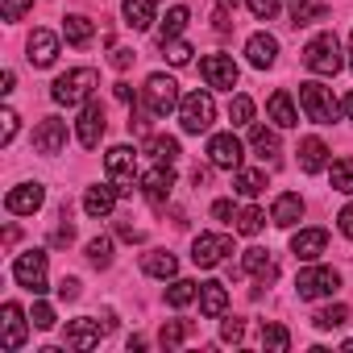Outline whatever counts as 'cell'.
<instances>
[{"instance_id": "6da1fadb", "label": "cell", "mask_w": 353, "mask_h": 353, "mask_svg": "<svg viewBox=\"0 0 353 353\" xmlns=\"http://www.w3.org/2000/svg\"><path fill=\"white\" fill-rule=\"evenodd\" d=\"M96 83H100V75L92 67H75V71H67V75H59L50 83V100L54 104H67V108H83L92 100Z\"/></svg>"}, {"instance_id": "7a4b0ae2", "label": "cell", "mask_w": 353, "mask_h": 353, "mask_svg": "<svg viewBox=\"0 0 353 353\" xmlns=\"http://www.w3.org/2000/svg\"><path fill=\"white\" fill-rule=\"evenodd\" d=\"M104 170H108V183L117 188L121 200H129L133 192H141V179H137V154L129 145H112L104 154Z\"/></svg>"}, {"instance_id": "3957f363", "label": "cell", "mask_w": 353, "mask_h": 353, "mask_svg": "<svg viewBox=\"0 0 353 353\" xmlns=\"http://www.w3.org/2000/svg\"><path fill=\"white\" fill-rule=\"evenodd\" d=\"M341 54H345V50H341V38H336L332 30H324V34H316V38L303 46V67H307L312 75H336V71L345 67Z\"/></svg>"}, {"instance_id": "277c9868", "label": "cell", "mask_w": 353, "mask_h": 353, "mask_svg": "<svg viewBox=\"0 0 353 353\" xmlns=\"http://www.w3.org/2000/svg\"><path fill=\"white\" fill-rule=\"evenodd\" d=\"M212 121H216V100H212V92H188V96L179 100V125H183V133L200 137V133L212 129Z\"/></svg>"}, {"instance_id": "5b68a950", "label": "cell", "mask_w": 353, "mask_h": 353, "mask_svg": "<svg viewBox=\"0 0 353 353\" xmlns=\"http://www.w3.org/2000/svg\"><path fill=\"white\" fill-rule=\"evenodd\" d=\"M179 83H174L170 75H150L145 79V88H141V104H145V112L150 117H170V112H179Z\"/></svg>"}, {"instance_id": "8992f818", "label": "cell", "mask_w": 353, "mask_h": 353, "mask_svg": "<svg viewBox=\"0 0 353 353\" xmlns=\"http://www.w3.org/2000/svg\"><path fill=\"white\" fill-rule=\"evenodd\" d=\"M299 108H303V117L307 121H316V125H332L345 108L332 100V92L324 88V83H299Z\"/></svg>"}, {"instance_id": "52a82bcc", "label": "cell", "mask_w": 353, "mask_h": 353, "mask_svg": "<svg viewBox=\"0 0 353 353\" xmlns=\"http://www.w3.org/2000/svg\"><path fill=\"white\" fill-rule=\"evenodd\" d=\"M341 287V274L332 266H303L295 279V295L299 299H328Z\"/></svg>"}, {"instance_id": "ba28073f", "label": "cell", "mask_w": 353, "mask_h": 353, "mask_svg": "<svg viewBox=\"0 0 353 353\" xmlns=\"http://www.w3.org/2000/svg\"><path fill=\"white\" fill-rule=\"evenodd\" d=\"M13 279H17V287L42 295V291H46V250H26V254H17Z\"/></svg>"}, {"instance_id": "9c48e42d", "label": "cell", "mask_w": 353, "mask_h": 353, "mask_svg": "<svg viewBox=\"0 0 353 353\" xmlns=\"http://www.w3.org/2000/svg\"><path fill=\"white\" fill-rule=\"evenodd\" d=\"M170 188H174V166H170V162H154V166L141 174V196H145L154 208H162V204L170 200Z\"/></svg>"}, {"instance_id": "30bf717a", "label": "cell", "mask_w": 353, "mask_h": 353, "mask_svg": "<svg viewBox=\"0 0 353 353\" xmlns=\"http://www.w3.org/2000/svg\"><path fill=\"white\" fill-rule=\"evenodd\" d=\"M241 158H245V145L233 137V133H212L208 137V162L221 166V170H241Z\"/></svg>"}, {"instance_id": "8fae6325", "label": "cell", "mask_w": 353, "mask_h": 353, "mask_svg": "<svg viewBox=\"0 0 353 353\" xmlns=\"http://www.w3.org/2000/svg\"><path fill=\"white\" fill-rule=\"evenodd\" d=\"M225 254H233V241L225 237V233H200L196 241H192V262L196 266H221L225 262Z\"/></svg>"}, {"instance_id": "7c38bea8", "label": "cell", "mask_w": 353, "mask_h": 353, "mask_svg": "<svg viewBox=\"0 0 353 353\" xmlns=\"http://www.w3.org/2000/svg\"><path fill=\"white\" fill-rule=\"evenodd\" d=\"M30 324L34 320H26L21 303H5V307H0V345H5V349H21Z\"/></svg>"}, {"instance_id": "4fadbf2b", "label": "cell", "mask_w": 353, "mask_h": 353, "mask_svg": "<svg viewBox=\"0 0 353 353\" xmlns=\"http://www.w3.org/2000/svg\"><path fill=\"white\" fill-rule=\"evenodd\" d=\"M200 75H204V83H208V88H225V92H233L241 71H237L233 54H208V59L200 63Z\"/></svg>"}, {"instance_id": "5bb4252c", "label": "cell", "mask_w": 353, "mask_h": 353, "mask_svg": "<svg viewBox=\"0 0 353 353\" xmlns=\"http://www.w3.org/2000/svg\"><path fill=\"white\" fill-rule=\"evenodd\" d=\"M75 137H79V145H83V150H96V145H100V137H104V108H100L96 100H88V104L79 108Z\"/></svg>"}, {"instance_id": "9a60e30c", "label": "cell", "mask_w": 353, "mask_h": 353, "mask_svg": "<svg viewBox=\"0 0 353 353\" xmlns=\"http://www.w3.org/2000/svg\"><path fill=\"white\" fill-rule=\"evenodd\" d=\"M46 204V188L34 179V183H17L9 196H5V208L13 212V216H34L38 208Z\"/></svg>"}, {"instance_id": "2e32d148", "label": "cell", "mask_w": 353, "mask_h": 353, "mask_svg": "<svg viewBox=\"0 0 353 353\" xmlns=\"http://www.w3.org/2000/svg\"><path fill=\"white\" fill-rule=\"evenodd\" d=\"M108 328H112V320L100 324V320H92V316H79V320L67 324V349H96Z\"/></svg>"}, {"instance_id": "e0dca14e", "label": "cell", "mask_w": 353, "mask_h": 353, "mask_svg": "<svg viewBox=\"0 0 353 353\" xmlns=\"http://www.w3.org/2000/svg\"><path fill=\"white\" fill-rule=\"evenodd\" d=\"M34 150L38 154H63L67 150V121L63 117H46L38 129H34Z\"/></svg>"}, {"instance_id": "ac0fdd59", "label": "cell", "mask_w": 353, "mask_h": 353, "mask_svg": "<svg viewBox=\"0 0 353 353\" xmlns=\"http://www.w3.org/2000/svg\"><path fill=\"white\" fill-rule=\"evenodd\" d=\"M26 50H30V63H34V67H54V59H59V34L34 30L30 42H26Z\"/></svg>"}, {"instance_id": "d6986e66", "label": "cell", "mask_w": 353, "mask_h": 353, "mask_svg": "<svg viewBox=\"0 0 353 353\" xmlns=\"http://www.w3.org/2000/svg\"><path fill=\"white\" fill-rule=\"evenodd\" d=\"M245 59H250V67H258V71L274 67V59H279V38H274V34H254V38L245 42Z\"/></svg>"}, {"instance_id": "ffe728a7", "label": "cell", "mask_w": 353, "mask_h": 353, "mask_svg": "<svg viewBox=\"0 0 353 353\" xmlns=\"http://www.w3.org/2000/svg\"><path fill=\"white\" fill-rule=\"evenodd\" d=\"M324 245H328V233H324V229H299V233L291 237V254H295L299 262H316V258L324 254Z\"/></svg>"}, {"instance_id": "44dd1931", "label": "cell", "mask_w": 353, "mask_h": 353, "mask_svg": "<svg viewBox=\"0 0 353 353\" xmlns=\"http://www.w3.org/2000/svg\"><path fill=\"white\" fill-rule=\"evenodd\" d=\"M241 270H245V274H254L262 287L279 279V262L270 258V250H258V245H254V250H245V258H241Z\"/></svg>"}, {"instance_id": "7402d4cb", "label": "cell", "mask_w": 353, "mask_h": 353, "mask_svg": "<svg viewBox=\"0 0 353 353\" xmlns=\"http://www.w3.org/2000/svg\"><path fill=\"white\" fill-rule=\"evenodd\" d=\"M117 200H121V196H117V188H112V183H104V188L96 183V188H88V192H83V212H88L92 221H104V216L112 212V204H117Z\"/></svg>"}, {"instance_id": "603a6c76", "label": "cell", "mask_w": 353, "mask_h": 353, "mask_svg": "<svg viewBox=\"0 0 353 353\" xmlns=\"http://www.w3.org/2000/svg\"><path fill=\"white\" fill-rule=\"evenodd\" d=\"M270 221H274L279 229H295V225L303 221V196L283 192V196L274 200V208H270Z\"/></svg>"}, {"instance_id": "cb8c5ba5", "label": "cell", "mask_w": 353, "mask_h": 353, "mask_svg": "<svg viewBox=\"0 0 353 353\" xmlns=\"http://www.w3.org/2000/svg\"><path fill=\"white\" fill-rule=\"evenodd\" d=\"M250 150H254L262 162H270V166H274V162H279V154H283L279 133H274V129H266V125H254V129H250Z\"/></svg>"}, {"instance_id": "d4e9b609", "label": "cell", "mask_w": 353, "mask_h": 353, "mask_svg": "<svg viewBox=\"0 0 353 353\" xmlns=\"http://www.w3.org/2000/svg\"><path fill=\"white\" fill-rule=\"evenodd\" d=\"M266 112H270V121H274L279 129H295V125H299V108H295L291 92H274L270 104H266Z\"/></svg>"}, {"instance_id": "484cf974", "label": "cell", "mask_w": 353, "mask_h": 353, "mask_svg": "<svg viewBox=\"0 0 353 353\" xmlns=\"http://www.w3.org/2000/svg\"><path fill=\"white\" fill-rule=\"evenodd\" d=\"M225 307H229V291H225V283H216V279L200 283V312L216 320V316H225Z\"/></svg>"}, {"instance_id": "4316f807", "label": "cell", "mask_w": 353, "mask_h": 353, "mask_svg": "<svg viewBox=\"0 0 353 353\" xmlns=\"http://www.w3.org/2000/svg\"><path fill=\"white\" fill-rule=\"evenodd\" d=\"M141 270L150 274V279H174V274H179V258H174V254H166V250H150L145 258H141Z\"/></svg>"}, {"instance_id": "83f0119b", "label": "cell", "mask_w": 353, "mask_h": 353, "mask_svg": "<svg viewBox=\"0 0 353 353\" xmlns=\"http://www.w3.org/2000/svg\"><path fill=\"white\" fill-rule=\"evenodd\" d=\"M299 166H303L307 174H320V170L328 166V145H324L320 137H303V141H299Z\"/></svg>"}, {"instance_id": "f1b7e54d", "label": "cell", "mask_w": 353, "mask_h": 353, "mask_svg": "<svg viewBox=\"0 0 353 353\" xmlns=\"http://www.w3.org/2000/svg\"><path fill=\"white\" fill-rule=\"evenodd\" d=\"M121 17H125L129 30H150L154 26V0H125Z\"/></svg>"}, {"instance_id": "f546056e", "label": "cell", "mask_w": 353, "mask_h": 353, "mask_svg": "<svg viewBox=\"0 0 353 353\" xmlns=\"http://www.w3.org/2000/svg\"><path fill=\"white\" fill-rule=\"evenodd\" d=\"M92 34H96V26H92L83 13H67V21H63V38H67L71 46H88Z\"/></svg>"}, {"instance_id": "4dcf8cb0", "label": "cell", "mask_w": 353, "mask_h": 353, "mask_svg": "<svg viewBox=\"0 0 353 353\" xmlns=\"http://www.w3.org/2000/svg\"><path fill=\"white\" fill-rule=\"evenodd\" d=\"M188 21H192V13H188L183 5L166 9V17H162V26H158V42H170V38H179V34L188 30Z\"/></svg>"}, {"instance_id": "1f68e13d", "label": "cell", "mask_w": 353, "mask_h": 353, "mask_svg": "<svg viewBox=\"0 0 353 353\" xmlns=\"http://www.w3.org/2000/svg\"><path fill=\"white\" fill-rule=\"evenodd\" d=\"M262 188H266V170H233V192L237 196L254 200Z\"/></svg>"}, {"instance_id": "d6a6232c", "label": "cell", "mask_w": 353, "mask_h": 353, "mask_svg": "<svg viewBox=\"0 0 353 353\" xmlns=\"http://www.w3.org/2000/svg\"><path fill=\"white\" fill-rule=\"evenodd\" d=\"M192 299H200V283H192V279H170V287H166V303L170 307H188Z\"/></svg>"}, {"instance_id": "836d02e7", "label": "cell", "mask_w": 353, "mask_h": 353, "mask_svg": "<svg viewBox=\"0 0 353 353\" xmlns=\"http://www.w3.org/2000/svg\"><path fill=\"white\" fill-rule=\"evenodd\" d=\"M233 229H237L241 237H254V233L266 229V212H262V208H241V212L233 216Z\"/></svg>"}, {"instance_id": "e575fe53", "label": "cell", "mask_w": 353, "mask_h": 353, "mask_svg": "<svg viewBox=\"0 0 353 353\" xmlns=\"http://www.w3.org/2000/svg\"><path fill=\"white\" fill-rule=\"evenodd\" d=\"M145 154L154 158V162H179V141H174V137H150L145 141Z\"/></svg>"}, {"instance_id": "d590c367", "label": "cell", "mask_w": 353, "mask_h": 353, "mask_svg": "<svg viewBox=\"0 0 353 353\" xmlns=\"http://www.w3.org/2000/svg\"><path fill=\"white\" fill-rule=\"evenodd\" d=\"M345 320H349V307H345V303H332V307H320V312L312 316V324H316L320 332H328V328H341Z\"/></svg>"}, {"instance_id": "8d00e7d4", "label": "cell", "mask_w": 353, "mask_h": 353, "mask_svg": "<svg viewBox=\"0 0 353 353\" xmlns=\"http://www.w3.org/2000/svg\"><path fill=\"white\" fill-rule=\"evenodd\" d=\"M262 349L287 353V349H291V332H287L283 324H262Z\"/></svg>"}, {"instance_id": "74e56055", "label": "cell", "mask_w": 353, "mask_h": 353, "mask_svg": "<svg viewBox=\"0 0 353 353\" xmlns=\"http://www.w3.org/2000/svg\"><path fill=\"white\" fill-rule=\"evenodd\" d=\"M328 179H332V188H336L341 196H353V158H341V162H332Z\"/></svg>"}, {"instance_id": "f35d334b", "label": "cell", "mask_w": 353, "mask_h": 353, "mask_svg": "<svg viewBox=\"0 0 353 353\" xmlns=\"http://www.w3.org/2000/svg\"><path fill=\"white\" fill-rule=\"evenodd\" d=\"M192 54H196V50H192L183 38H170V42H162V59H166L170 67H188V63H192Z\"/></svg>"}, {"instance_id": "ab89813d", "label": "cell", "mask_w": 353, "mask_h": 353, "mask_svg": "<svg viewBox=\"0 0 353 353\" xmlns=\"http://www.w3.org/2000/svg\"><path fill=\"white\" fill-rule=\"evenodd\" d=\"M88 262H92L96 270H104V266L112 262V237H92V241H88Z\"/></svg>"}, {"instance_id": "60d3db41", "label": "cell", "mask_w": 353, "mask_h": 353, "mask_svg": "<svg viewBox=\"0 0 353 353\" xmlns=\"http://www.w3.org/2000/svg\"><path fill=\"white\" fill-rule=\"evenodd\" d=\"M158 341H162V349H179L188 341V324L183 320H166L162 332H158Z\"/></svg>"}, {"instance_id": "b9f144b4", "label": "cell", "mask_w": 353, "mask_h": 353, "mask_svg": "<svg viewBox=\"0 0 353 353\" xmlns=\"http://www.w3.org/2000/svg\"><path fill=\"white\" fill-rule=\"evenodd\" d=\"M229 121H233V129L237 125H254V100L250 96H233L229 100Z\"/></svg>"}, {"instance_id": "7bdbcfd3", "label": "cell", "mask_w": 353, "mask_h": 353, "mask_svg": "<svg viewBox=\"0 0 353 353\" xmlns=\"http://www.w3.org/2000/svg\"><path fill=\"white\" fill-rule=\"evenodd\" d=\"M324 17H328V9H324V5H312V0H307L303 9L291 13V26H312V21H324Z\"/></svg>"}, {"instance_id": "ee69618b", "label": "cell", "mask_w": 353, "mask_h": 353, "mask_svg": "<svg viewBox=\"0 0 353 353\" xmlns=\"http://www.w3.org/2000/svg\"><path fill=\"white\" fill-rule=\"evenodd\" d=\"M34 9V0H5V5H0V13H5V21H21L26 13Z\"/></svg>"}, {"instance_id": "f6af8a7d", "label": "cell", "mask_w": 353, "mask_h": 353, "mask_svg": "<svg viewBox=\"0 0 353 353\" xmlns=\"http://www.w3.org/2000/svg\"><path fill=\"white\" fill-rule=\"evenodd\" d=\"M245 5H250V13H254L258 21H270V17L279 13V5H283V0H245Z\"/></svg>"}, {"instance_id": "bcb514c9", "label": "cell", "mask_w": 353, "mask_h": 353, "mask_svg": "<svg viewBox=\"0 0 353 353\" xmlns=\"http://www.w3.org/2000/svg\"><path fill=\"white\" fill-rule=\"evenodd\" d=\"M0 121H5V129H0V145H13V137H17V112L5 108V112H0Z\"/></svg>"}, {"instance_id": "7dc6e473", "label": "cell", "mask_w": 353, "mask_h": 353, "mask_svg": "<svg viewBox=\"0 0 353 353\" xmlns=\"http://www.w3.org/2000/svg\"><path fill=\"white\" fill-rule=\"evenodd\" d=\"M30 320H34V328H54V307L50 303H34Z\"/></svg>"}, {"instance_id": "c3c4849f", "label": "cell", "mask_w": 353, "mask_h": 353, "mask_svg": "<svg viewBox=\"0 0 353 353\" xmlns=\"http://www.w3.org/2000/svg\"><path fill=\"white\" fill-rule=\"evenodd\" d=\"M241 336H245V324H241V320H225V324H221V341H225V345H237Z\"/></svg>"}, {"instance_id": "681fc988", "label": "cell", "mask_w": 353, "mask_h": 353, "mask_svg": "<svg viewBox=\"0 0 353 353\" xmlns=\"http://www.w3.org/2000/svg\"><path fill=\"white\" fill-rule=\"evenodd\" d=\"M71 237H75V229H71V221L63 216V225H54V233H50V241H54V245H71Z\"/></svg>"}, {"instance_id": "f907efd6", "label": "cell", "mask_w": 353, "mask_h": 353, "mask_svg": "<svg viewBox=\"0 0 353 353\" xmlns=\"http://www.w3.org/2000/svg\"><path fill=\"white\" fill-rule=\"evenodd\" d=\"M336 229H341V233L353 241V204H345V208H341V216H336Z\"/></svg>"}, {"instance_id": "816d5d0a", "label": "cell", "mask_w": 353, "mask_h": 353, "mask_svg": "<svg viewBox=\"0 0 353 353\" xmlns=\"http://www.w3.org/2000/svg\"><path fill=\"white\" fill-rule=\"evenodd\" d=\"M212 216H216V221H233V216H237V208H233L229 200H216V204H212Z\"/></svg>"}, {"instance_id": "f5cc1de1", "label": "cell", "mask_w": 353, "mask_h": 353, "mask_svg": "<svg viewBox=\"0 0 353 353\" xmlns=\"http://www.w3.org/2000/svg\"><path fill=\"white\" fill-rule=\"evenodd\" d=\"M59 295L63 299H79V279H63L59 283Z\"/></svg>"}, {"instance_id": "db71d44e", "label": "cell", "mask_w": 353, "mask_h": 353, "mask_svg": "<svg viewBox=\"0 0 353 353\" xmlns=\"http://www.w3.org/2000/svg\"><path fill=\"white\" fill-rule=\"evenodd\" d=\"M129 63H133V50H112V67L117 71H125Z\"/></svg>"}, {"instance_id": "11a10c76", "label": "cell", "mask_w": 353, "mask_h": 353, "mask_svg": "<svg viewBox=\"0 0 353 353\" xmlns=\"http://www.w3.org/2000/svg\"><path fill=\"white\" fill-rule=\"evenodd\" d=\"M117 100H125V104H133V92H129V83H117Z\"/></svg>"}, {"instance_id": "9f6ffc18", "label": "cell", "mask_w": 353, "mask_h": 353, "mask_svg": "<svg viewBox=\"0 0 353 353\" xmlns=\"http://www.w3.org/2000/svg\"><path fill=\"white\" fill-rule=\"evenodd\" d=\"M237 5H241V0H216V9H225V13H233Z\"/></svg>"}, {"instance_id": "6f0895ef", "label": "cell", "mask_w": 353, "mask_h": 353, "mask_svg": "<svg viewBox=\"0 0 353 353\" xmlns=\"http://www.w3.org/2000/svg\"><path fill=\"white\" fill-rule=\"evenodd\" d=\"M341 108H345V117H349V121H353V92H349V96H345V104H341Z\"/></svg>"}, {"instance_id": "680465c9", "label": "cell", "mask_w": 353, "mask_h": 353, "mask_svg": "<svg viewBox=\"0 0 353 353\" xmlns=\"http://www.w3.org/2000/svg\"><path fill=\"white\" fill-rule=\"evenodd\" d=\"M349 71H353V34H349Z\"/></svg>"}, {"instance_id": "91938a15", "label": "cell", "mask_w": 353, "mask_h": 353, "mask_svg": "<svg viewBox=\"0 0 353 353\" xmlns=\"http://www.w3.org/2000/svg\"><path fill=\"white\" fill-rule=\"evenodd\" d=\"M303 5H307V0H291V13H295V9H303Z\"/></svg>"}]
</instances>
